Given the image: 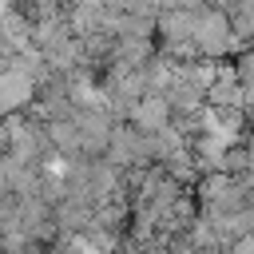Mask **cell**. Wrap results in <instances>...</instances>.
<instances>
[{"label": "cell", "instance_id": "cell-1", "mask_svg": "<svg viewBox=\"0 0 254 254\" xmlns=\"http://www.w3.org/2000/svg\"><path fill=\"white\" fill-rule=\"evenodd\" d=\"M190 44H194L198 60H230L234 52L250 48L246 40H238V36L230 32V20H226V12H222L218 0H198V4H194Z\"/></svg>", "mask_w": 254, "mask_h": 254}, {"label": "cell", "instance_id": "cell-2", "mask_svg": "<svg viewBox=\"0 0 254 254\" xmlns=\"http://www.w3.org/2000/svg\"><path fill=\"white\" fill-rule=\"evenodd\" d=\"M71 119H75V131H79V155L99 159L107 151V139H111V127H115V115L107 111V103L103 99L83 103V107L71 111Z\"/></svg>", "mask_w": 254, "mask_h": 254}, {"label": "cell", "instance_id": "cell-3", "mask_svg": "<svg viewBox=\"0 0 254 254\" xmlns=\"http://www.w3.org/2000/svg\"><path fill=\"white\" fill-rule=\"evenodd\" d=\"M127 123H131L135 131L151 135V131H159V127H167V123H171V103H167L159 91H147V95H139V99L131 103Z\"/></svg>", "mask_w": 254, "mask_h": 254}, {"label": "cell", "instance_id": "cell-4", "mask_svg": "<svg viewBox=\"0 0 254 254\" xmlns=\"http://www.w3.org/2000/svg\"><path fill=\"white\" fill-rule=\"evenodd\" d=\"M226 64H230V71H234L238 87H242V91H254V48H242V52H234Z\"/></svg>", "mask_w": 254, "mask_h": 254}, {"label": "cell", "instance_id": "cell-5", "mask_svg": "<svg viewBox=\"0 0 254 254\" xmlns=\"http://www.w3.org/2000/svg\"><path fill=\"white\" fill-rule=\"evenodd\" d=\"M226 254H254V234H238Z\"/></svg>", "mask_w": 254, "mask_h": 254}]
</instances>
